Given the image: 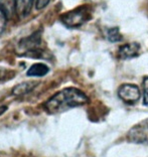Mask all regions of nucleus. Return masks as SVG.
<instances>
[{
  "label": "nucleus",
  "mask_w": 148,
  "mask_h": 157,
  "mask_svg": "<svg viewBox=\"0 0 148 157\" xmlns=\"http://www.w3.org/2000/svg\"><path fill=\"white\" fill-rule=\"evenodd\" d=\"M89 102L84 92L76 88H66L57 92L45 103V110L49 114H60L68 110L86 105Z\"/></svg>",
  "instance_id": "1"
},
{
  "label": "nucleus",
  "mask_w": 148,
  "mask_h": 157,
  "mask_svg": "<svg viewBox=\"0 0 148 157\" xmlns=\"http://www.w3.org/2000/svg\"><path fill=\"white\" fill-rule=\"evenodd\" d=\"M91 17L92 12L90 6L82 5L63 14L60 16V20L68 28H77L82 26L87 21L91 19Z\"/></svg>",
  "instance_id": "2"
},
{
  "label": "nucleus",
  "mask_w": 148,
  "mask_h": 157,
  "mask_svg": "<svg viewBox=\"0 0 148 157\" xmlns=\"http://www.w3.org/2000/svg\"><path fill=\"white\" fill-rule=\"evenodd\" d=\"M139 88L133 84H124L118 89V96L126 104H135L140 99Z\"/></svg>",
  "instance_id": "3"
},
{
  "label": "nucleus",
  "mask_w": 148,
  "mask_h": 157,
  "mask_svg": "<svg viewBox=\"0 0 148 157\" xmlns=\"http://www.w3.org/2000/svg\"><path fill=\"white\" fill-rule=\"evenodd\" d=\"M128 139L135 143H148V119L132 127L128 133Z\"/></svg>",
  "instance_id": "4"
},
{
  "label": "nucleus",
  "mask_w": 148,
  "mask_h": 157,
  "mask_svg": "<svg viewBox=\"0 0 148 157\" xmlns=\"http://www.w3.org/2000/svg\"><path fill=\"white\" fill-rule=\"evenodd\" d=\"M140 44L137 42H132V44H126L120 46L118 49V56L121 59H129L136 58L140 55Z\"/></svg>",
  "instance_id": "5"
},
{
  "label": "nucleus",
  "mask_w": 148,
  "mask_h": 157,
  "mask_svg": "<svg viewBox=\"0 0 148 157\" xmlns=\"http://www.w3.org/2000/svg\"><path fill=\"white\" fill-rule=\"evenodd\" d=\"M33 0H15V12L19 17L28 15L31 11Z\"/></svg>",
  "instance_id": "6"
},
{
  "label": "nucleus",
  "mask_w": 148,
  "mask_h": 157,
  "mask_svg": "<svg viewBox=\"0 0 148 157\" xmlns=\"http://www.w3.org/2000/svg\"><path fill=\"white\" fill-rule=\"evenodd\" d=\"M49 67L42 63H33L29 69L27 70V76L28 77H43L49 73Z\"/></svg>",
  "instance_id": "7"
},
{
  "label": "nucleus",
  "mask_w": 148,
  "mask_h": 157,
  "mask_svg": "<svg viewBox=\"0 0 148 157\" xmlns=\"http://www.w3.org/2000/svg\"><path fill=\"white\" fill-rule=\"evenodd\" d=\"M37 82H26V83L19 84L13 89V94L17 96L27 94V93H29L33 90V89L37 87Z\"/></svg>",
  "instance_id": "8"
},
{
  "label": "nucleus",
  "mask_w": 148,
  "mask_h": 157,
  "mask_svg": "<svg viewBox=\"0 0 148 157\" xmlns=\"http://www.w3.org/2000/svg\"><path fill=\"white\" fill-rule=\"evenodd\" d=\"M0 7L10 17L15 11V0H0Z\"/></svg>",
  "instance_id": "9"
},
{
  "label": "nucleus",
  "mask_w": 148,
  "mask_h": 157,
  "mask_svg": "<svg viewBox=\"0 0 148 157\" xmlns=\"http://www.w3.org/2000/svg\"><path fill=\"white\" fill-rule=\"evenodd\" d=\"M107 37L112 42H117L122 40V35L117 27L109 28L107 31Z\"/></svg>",
  "instance_id": "10"
},
{
  "label": "nucleus",
  "mask_w": 148,
  "mask_h": 157,
  "mask_svg": "<svg viewBox=\"0 0 148 157\" xmlns=\"http://www.w3.org/2000/svg\"><path fill=\"white\" fill-rule=\"evenodd\" d=\"M7 17L8 16H7L5 11L0 7V35H2V33L5 31L6 24H7Z\"/></svg>",
  "instance_id": "11"
},
{
  "label": "nucleus",
  "mask_w": 148,
  "mask_h": 157,
  "mask_svg": "<svg viewBox=\"0 0 148 157\" xmlns=\"http://www.w3.org/2000/svg\"><path fill=\"white\" fill-rule=\"evenodd\" d=\"M142 87H143V101H144V105H148V76L143 78Z\"/></svg>",
  "instance_id": "12"
},
{
  "label": "nucleus",
  "mask_w": 148,
  "mask_h": 157,
  "mask_svg": "<svg viewBox=\"0 0 148 157\" xmlns=\"http://www.w3.org/2000/svg\"><path fill=\"white\" fill-rule=\"evenodd\" d=\"M13 76V73L10 72L8 70L5 69H0V82H4L11 78V77Z\"/></svg>",
  "instance_id": "13"
},
{
  "label": "nucleus",
  "mask_w": 148,
  "mask_h": 157,
  "mask_svg": "<svg viewBox=\"0 0 148 157\" xmlns=\"http://www.w3.org/2000/svg\"><path fill=\"white\" fill-rule=\"evenodd\" d=\"M50 0H37V9H43L49 3Z\"/></svg>",
  "instance_id": "14"
}]
</instances>
